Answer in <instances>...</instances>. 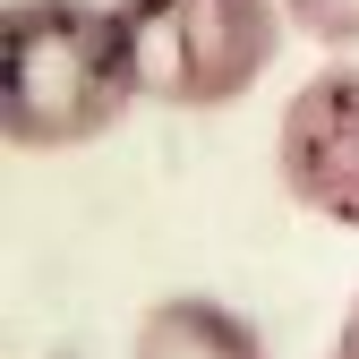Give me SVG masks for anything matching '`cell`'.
<instances>
[{
  "label": "cell",
  "instance_id": "1",
  "mask_svg": "<svg viewBox=\"0 0 359 359\" xmlns=\"http://www.w3.org/2000/svg\"><path fill=\"white\" fill-rule=\"evenodd\" d=\"M146 103L120 0H9L0 9V137L18 154L95 146Z\"/></svg>",
  "mask_w": 359,
  "mask_h": 359
},
{
  "label": "cell",
  "instance_id": "2",
  "mask_svg": "<svg viewBox=\"0 0 359 359\" xmlns=\"http://www.w3.org/2000/svg\"><path fill=\"white\" fill-rule=\"evenodd\" d=\"M137 43V86L163 111H222L274 69L283 0H120Z\"/></svg>",
  "mask_w": 359,
  "mask_h": 359
},
{
  "label": "cell",
  "instance_id": "3",
  "mask_svg": "<svg viewBox=\"0 0 359 359\" xmlns=\"http://www.w3.org/2000/svg\"><path fill=\"white\" fill-rule=\"evenodd\" d=\"M274 171H283L291 205H308L334 231H359V60H325L283 103Z\"/></svg>",
  "mask_w": 359,
  "mask_h": 359
},
{
  "label": "cell",
  "instance_id": "4",
  "mask_svg": "<svg viewBox=\"0 0 359 359\" xmlns=\"http://www.w3.org/2000/svg\"><path fill=\"white\" fill-rule=\"evenodd\" d=\"M128 359H265V334L240 317L231 299L171 291V299H154L146 317H137Z\"/></svg>",
  "mask_w": 359,
  "mask_h": 359
},
{
  "label": "cell",
  "instance_id": "6",
  "mask_svg": "<svg viewBox=\"0 0 359 359\" xmlns=\"http://www.w3.org/2000/svg\"><path fill=\"white\" fill-rule=\"evenodd\" d=\"M325 359H359V291H351V308H342V325H334V351Z\"/></svg>",
  "mask_w": 359,
  "mask_h": 359
},
{
  "label": "cell",
  "instance_id": "5",
  "mask_svg": "<svg viewBox=\"0 0 359 359\" xmlns=\"http://www.w3.org/2000/svg\"><path fill=\"white\" fill-rule=\"evenodd\" d=\"M283 18H291V34L325 43L334 60H359V0H283Z\"/></svg>",
  "mask_w": 359,
  "mask_h": 359
}]
</instances>
